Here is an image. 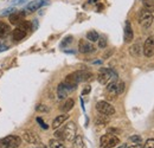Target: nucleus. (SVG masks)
<instances>
[{
    "instance_id": "nucleus-1",
    "label": "nucleus",
    "mask_w": 154,
    "mask_h": 148,
    "mask_svg": "<svg viewBox=\"0 0 154 148\" xmlns=\"http://www.w3.org/2000/svg\"><path fill=\"white\" fill-rule=\"evenodd\" d=\"M91 79H93V74L91 72L85 71V70H77L72 74L68 75L65 77V79H64V83L71 91V90L76 89L78 83L88 82V81H91Z\"/></svg>"
},
{
    "instance_id": "nucleus-39",
    "label": "nucleus",
    "mask_w": 154,
    "mask_h": 148,
    "mask_svg": "<svg viewBox=\"0 0 154 148\" xmlns=\"http://www.w3.org/2000/svg\"><path fill=\"white\" fill-rule=\"evenodd\" d=\"M117 148H126V145H122V146H119Z\"/></svg>"
},
{
    "instance_id": "nucleus-29",
    "label": "nucleus",
    "mask_w": 154,
    "mask_h": 148,
    "mask_svg": "<svg viewBox=\"0 0 154 148\" xmlns=\"http://www.w3.org/2000/svg\"><path fill=\"white\" fill-rule=\"evenodd\" d=\"M107 46V39L104 37H100L98 38V48L100 49H104Z\"/></svg>"
},
{
    "instance_id": "nucleus-33",
    "label": "nucleus",
    "mask_w": 154,
    "mask_h": 148,
    "mask_svg": "<svg viewBox=\"0 0 154 148\" xmlns=\"http://www.w3.org/2000/svg\"><path fill=\"white\" fill-rule=\"evenodd\" d=\"M37 122H39V125H40V127H42V128H44V129H48V126L44 123V121H43L40 117H37Z\"/></svg>"
},
{
    "instance_id": "nucleus-8",
    "label": "nucleus",
    "mask_w": 154,
    "mask_h": 148,
    "mask_svg": "<svg viewBox=\"0 0 154 148\" xmlns=\"http://www.w3.org/2000/svg\"><path fill=\"white\" fill-rule=\"evenodd\" d=\"M23 139L27 143H32V145H39L42 142L40 141V137H39L35 131H31V130H25L23 133Z\"/></svg>"
},
{
    "instance_id": "nucleus-25",
    "label": "nucleus",
    "mask_w": 154,
    "mask_h": 148,
    "mask_svg": "<svg viewBox=\"0 0 154 148\" xmlns=\"http://www.w3.org/2000/svg\"><path fill=\"white\" fill-rule=\"evenodd\" d=\"M18 27L21 29L23 31H25V32L27 33V31L31 29V23H30V21H25V20H24V21H21L19 25H18Z\"/></svg>"
},
{
    "instance_id": "nucleus-36",
    "label": "nucleus",
    "mask_w": 154,
    "mask_h": 148,
    "mask_svg": "<svg viewBox=\"0 0 154 148\" xmlns=\"http://www.w3.org/2000/svg\"><path fill=\"white\" fill-rule=\"evenodd\" d=\"M25 1H26V0H13L12 4H13V5H21V4H24Z\"/></svg>"
},
{
    "instance_id": "nucleus-4",
    "label": "nucleus",
    "mask_w": 154,
    "mask_h": 148,
    "mask_svg": "<svg viewBox=\"0 0 154 148\" xmlns=\"http://www.w3.org/2000/svg\"><path fill=\"white\" fill-rule=\"evenodd\" d=\"M116 77L115 72L110 69L107 68H101L98 70V75H97V81L102 84V85H107L108 83H110L112 81H114Z\"/></svg>"
},
{
    "instance_id": "nucleus-37",
    "label": "nucleus",
    "mask_w": 154,
    "mask_h": 148,
    "mask_svg": "<svg viewBox=\"0 0 154 148\" xmlns=\"http://www.w3.org/2000/svg\"><path fill=\"white\" fill-rule=\"evenodd\" d=\"M6 49H7V46H6V45H5V44H4L2 42H0V52H2V51H5Z\"/></svg>"
},
{
    "instance_id": "nucleus-7",
    "label": "nucleus",
    "mask_w": 154,
    "mask_h": 148,
    "mask_svg": "<svg viewBox=\"0 0 154 148\" xmlns=\"http://www.w3.org/2000/svg\"><path fill=\"white\" fill-rule=\"evenodd\" d=\"M153 14L146 10H141V12L139 13V24L143 27V29H148L152 23H153Z\"/></svg>"
},
{
    "instance_id": "nucleus-11",
    "label": "nucleus",
    "mask_w": 154,
    "mask_h": 148,
    "mask_svg": "<svg viewBox=\"0 0 154 148\" xmlns=\"http://www.w3.org/2000/svg\"><path fill=\"white\" fill-rule=\"evenodd\" d=\"M44 5H46V0H33L26 5V10L29 12H36Z\"/></svg>"
},
{
    "instance_id": "nucleus-30",
    "label": "nucleus",
    "mask_w": 154,
    "mask_h": 148,
    "mask_svg": "<svg viewBox=\"0 0 154 148\" xmlns=\"http://www.w3.org/2000/svg\"><path fill=\"white\" fill-rule=\"evenodd\" d=\"M36 110L39 111V113H48V111H49V108H48L45 104H37Z\"/></svg>"
},
{
    "instance_id": "nucleus-13",
    "label": "nucleus",
    "mask_w": 154,
    "mask_h": 148,
    "mask_svg": "<svg viewBox=\"0 0 154 148\" xmlns=\"http://www.w3.org/2000/svg\"><path fill=\"white\" fill-rule=\"evenodd\" d=\"M25 18V12H14L13 14L10 16V23L13 25H19L21 21H24Z\"/></svg>"
},
{
    "instance_id": "nucleus-28",
    "label": "nucleus",
    "mask_w": 154,
    "mask_h": 148,
    "mask_svg": "<svg viewBox=\"0 0 154 148\" xmlns=\"http://www.w3.org/2000/svg\"><path fill=\"white\" fill-rule=\"evenodd\" d=\"M129 141L134 142L135 145H140V143L142 142V137H141L140 135H133V136L129 137Z\"/></svg>"
},
{
    "instance_id": "nucleus-22",
    "label": "nucleus",
    "mask_w": 154,
    "mask_h": 148,
    "mask_svg": "<svg viewBox=\"0 0 154 148\" xmlns=\"http://www.w3.org/2000/svg\"><path fill=\"white\" fill-rule=\"evenodd\" d=\"M49 146L50 148H65V145L62 142V140L58 139H51L49 141Z\"/></svg>"
},
{
    "instance_id": "nucleus-32",
    "label": "nucleus",
    "mask_w": 154,
    "mask_h": 148,
    "mask_svg": "<svg viewBox=\"0 0 154 148\" xmlns=\"http://www.w3.org/2000/svg\"><path fill=\"white\" fill-rule=\"evenodd\" d=\"M71 42H72V37H70V36H69V37H66L63 42H62V43H60V46H62V48H64V46L69 45Z\"/></svg>"
},
{
    "instance_id": "nucleus-26",
    "label": "nucleus",
    "mask_w": 154,
    "mask_h": 148,
    "mask_svg": "<svg viewBox=\"0 0 154 148\" xmlns=\"http://www.w3.org/2000/svg\"><path fill=\"white\" fill-rule=\"evenodd\" d=\"M123 91H125V82L116 81V93H117V95H121Z\"/></svg>"
},
{
    "instance_id": "nucleus-19",
    "label": "nucleus",
    "mask_w": 154,
    "mask_h": 148,
    "mask_svg": "<svg viewBox=\"0 0 154 148\" xmlns=\"http://www.w3.org/2000/svg\"><path fill=\"white\" fill-rule=\"evenodd\" d=\"M108 117H109V116H106V115L100 114L96 119H95V125H96V126H104V125H107L108 121H109Z\"/></svg>"
},
{
    "instance_id": "nucleus-12",
    "label": "nucleus",
    "mask_w": 154,
    "mask_h": 148,
    "mask_svg": "<svg viewBox=\"0 0 154 148\" xmlns=\"http://www.w3.org/2000/svg\"><path fill=\"white\" fill-rule=\"evenodd\" d=\"M134 38V33H133V29H132V24L131 21H126L125 24V42L126 43H132Z\"/></svg>"
},
{
    "instance_id": "nucleus-5",
    "label": "nucleus",
    "mask_w": 154,
    "mask_h": 148,
    "mask_svg": "<svg viewBox=\"0 0 154 148\" xmlns=\"http://www.w3.org/2000/svg\"><path fill=\"white\" fill-rule=\"evenodd\" d=\"M120 140L116 135L113 134H106V135H102L101 139H100V145L102 148H114L115 146L119 145Z\"/></svg>"
},
{
    "instance_id": "nucleus-18",
    "label": "nucleus",
    "mask_w": 154,
    "mask_h": 148,
    "mask_svg": "<svg viewBox=\"0 0 154 148\" xmlns=\"http://www.w3.org/2000/svg\"><path fill=\"white\" fill-rule=\"evenodd\" d=\"M10 32V25L5 21H0V38L6 37Z\"/></svg>"
},
{
    "instance_id": "nucleus-16",
    "label": "nucleus",
    "mask_w": 154,
    "mask_h": 148,
    "mask_svg": "<svg viewBox=\"0 0 154 148\" xmlns=\"http://www.w3.org/2000/svg\"><path fill=\"white\" fill-rule=\"evenodd\" d=\"M25 37H26V32H25V31H23L19 27L14 29V31H13V33H12V38H13L14 42H20L21 39H24Z\"/></svg>"
},
{
    "instance_id": "nucleus-2",
    "label": "nucleus",
    "mask_w": 154,
    "mask_h": 148,
    "mask_svg": "<svg viewBox=\"0 0 154 148\" xmlns=\"http://www.w3.org/2000/svg\"><path fill=\"white\" fill-rule=\"evenodd\" d=\"M76 131L77 127L75 125V122L70 121L62 129L57 130L55 133V137L58 139V140H62V141H72L75 139V136H76Z\"/></svg>"
},
{
    "instance_id": "nucleus-3",
    "label": "nucleus",
    "mask_w": 154,
    "mask_h": 148,
    "mask_svg": "<svg viewBox=\"0 0 154 148\" xmlns=\"http://www.w3.org/2000/svg\"><path fill=\"white\" fill-rule=\"evenodd\" d=\"M21 145V137L18 135H7L0 139V148H18Z\"/></svg>"
},
{
    "instance_id": "nucleus-38",
    "label": "nucleus",
    "mask_w": 154,
    "mask_h": 148,
    "mask_svg": "<svg viewBox=\"0 0 154 148\" xmlns=\"http://www.w3.org/2000/svg\"><path fill=\"white\" fill-rule=\"evenodd\" d=\"M126 148H142L140 145H134V146H129V147H126Z\"/></svg>"
},
{
    "instance_id": "nucleus-35",
    "label": "nucleus",
    "mask_w": 154,
    "mask_h": 148,
    "mask_svg": "<svg viewBox=\"0 0 154 148\" xmlns=\"http://www.w3.org/2000/svg\"><path fill=\"white\" fill-rule=\"evenodd\" d=\"M90 93V85H87L84 89H83V91H82V95H87V94Z\"/></svg>"
},
{
    "instance_id": "nucleus-31",
    "label": "nucleus",
    "mask_w": 154,
    "mask_h": 148,
    "mask_svg": "<svg viewBox=\"0 0 154 148\" xmlns=\"http://www.w3.org/2000/svg\"><path fill=\"white\" fill-rule=\"evenodd\" d=\"M143 148H154V139H148V140L145 142Z\"/></svg>"
},
{
    "instance_id": "nucleus-15",
    "label": "nucleus",
    "mask_w": 154,
    "mask_h": 148,
    "mask_svg": "<svg viewBox=\"0 0 154 148\" xmlns=\"http://www.w3.org/2000/svg\"><path fill=\"white\" fill-rule=\"evenodd\" d=\"M70 93V89L65 85V83H59L57 87V95L59 98H65L68 96V94Z\"/></svg>"
},
{
    "instance_id": "nucleus-14",
    "label": "nucleus",
    "mask_w": 154,
    "mask_h": 148,
    "mask_svg": "<svg viewBox=\"0 0 154 148\" xmlns=\"http://www.w3.org/2000/svg\"><path fill=\"white\" fill-rule=\"evenodd\" d=\"M68 119H69V114H60V115H58L57 117L54 120V122H52V128L54 129L59 128Z\"/></svg>"
},
{
    "instance_id": "nucleus-23",
    "label": "nucleus",
    "mask_w": 154,
    "mask_h": 148,
    "mask_svg": "<svg viewBox=\"0 0 154 148\" xmlns=\"http://www.w3.org/2000/svg\"><path fill=\"white\" fill-rule=\"evenodd\" d=\"M14 12H17V8L16 7H8V8H5V10H2V11H0V17H6V16H11V14H13Z\"/></svg>"
},
{
    "instance_id": "nucleus-9",
    "label": "nucleus",
    "mask_w": 154,
    "mask_h": 148,
    "mask_svg": "<svg viewBox=\"0 0 154 148\" xmlns=\"http://www.w3.org/2000/svg\"><path fill=\"white\" fill-rule=\"evenodd\" d=\"M154 54V36H149L143 44V55L146 57H152Z\"/></svg>"
},
{
    "instance_id": "nucleus-17",
    "label": "nucleus",
    "mask_w": 154,
    "mask_h": 148,
    "mask_svg": "<svg viewBox=\"0 0 154 148\" xmlns=\"http://www.w3.org/2000/svg\"><path fill=\"white\" fill-rule=\"evenodd\" d=\"M74 104H75V101H74L72 98H68V100L62 104L60 110L63 111V113H68V111H70L74 108Z\"/></svg>"
},
{
    "instance_id": "nucleus-10",
    "label": "nucleus",
    "mask_w": 154,
    "mask_h": 148,
    "mask_svg": "<svg viewBox=\"0 0 154 148\" xmlns=\"http://www.w3.org/2000/svg\"><path fill=\"white\" fill-rule=\"evenodd\" d=\"M78 50H79L81 54H90V52H94L95 51V48L88 40L81 39L79 43H78Z\"/></svg>"
},
{
    "instance_id": "nucleus-40",
    "label": "nucleus",
    "mask_w": 154,
    "mask_h": 148,
    "mask_svg": "<svg viewBox=\"0 0 154 148\" xmlns=\"http://www.w3.org/2000/svg\"><path fill=\"white\" fill-rule=\"evenodd\" d=\"M153 1H154V0H153Z\"/></svg>"
},
{
    "instance_id": "nucleus-34",
    "label": "nucleus",
    "mask_w": 154,
    "mask_h": 148,
    "mask_svg": "<svg viewBox=\"0 0 154 148\" xmlns=\"http://www.w3.org/2000/svg\"><path fill=\"white\" fill-rule=\"evenodd\" d=\"M108 133L115 135V134H119V133H120V130L117 129V128H108Z\"/></svg>"
},
{
    "instance_id": "nucleus-27",
    "label": "nucleus",
    "mask_w": 154,
    "mask_h": 148,
    "mask_svg": "<svg viewBox=\"0 0 154 148\" xmlns=\"http://www.w3.org/2000/svg\"><path fill=\"white\" fill-rule=\"evenodd\" d=\"M129 52H131V55L132 56H139V54H140V46H139V44H135V45H133L131 49H129Z\"/></svg>"
},
{
    "instance_id": "nucleus-21",
    "label": "nucleus",
    "mask_w": 154,
    "mask_h": 148,
    "mask_svg": "<svg viewBox=\"0 0 154 148\" xmlns=\"http://www.w3.org/2000/svg\"><path fill=\"white\" fill-rule=\"evenodd\" d=\"M72 148H84V142H83V137L81 135L75 136V139L72 140Z\"/></svg>"
},
{
    "instance_id": "nucleus-20",
    "label": "nucleus",
    "mask_w": 154,
    "mask_h": 148,
    "mask_svg": "<svg viewBox=\"0 0 154 148\" xmlns=\"http://www.w3.org/2000/svg\"><path fill=\"white\" fill-rule=\"evenodd\" d=\"M142 5H143V10L153 13L154 12V1L153 0H141Z\"/></svg>"
},
{
    "instance_id": "nucleus-6",
    "label": "nucleus",
    "mask_w": 154,
    "mask_h": 148,
    "mask_svg": "<svg viewBox=\"0 0 154 148\" xmlns=\"http://www.w3.org/2000/svg\"><path fill=\"white\" fill-rule=\"evenodd\" d=\"M96 109L100 114L106 115V116H113L115 114V108L107 101H100L97 102Z\"/></svg>"
},
{
    "instance_id": "nucleus-24",
    "label": "nucleus",
    "mask_w": 154,
    "mask_h": 148,
    "mask_svg": "<svg viewBox=\"0 0 154 148\" xmlns=\"http://www.w3.org/2000/svg\"><path fill=\"white\" fill-rule=\"evenodd\" d=\"M98 38H100V36H98V33L96 31H89L87 33V39L90 40V42H97Z\"/></svg>"
}]
</instances>
